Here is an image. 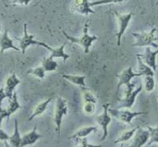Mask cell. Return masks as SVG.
Masks as SVG:
<instances>
[{
  "mask_svg": "<svg viewBox=\"0 0 158 147\" xmlns=\"http://www.w3.org/2000/svg\"><path fill=\"white\" fill-rule=\"evenodd\" d=\"M89 21L85 23L84 27H83V33L79 38L74 37V36H71L63 30L62 31V34L65 36L68 40H69L71 43L77 44V45H81L84 49V53L88 54L89 53L90 51V47L92 46V43L98 39V37L96 36H91L89 34Z\"/></svg>",
  "mask_w": 158,
  "mask_h": 147,
  "instance_id": "obj_1",
  "label": "cell"
},
{
  "mask_svg": "<svg viewBox=\"0 0 158 147\" xmlns=\"http://www.w3.org/2000/svg\"><path fill=\"white\" fill-rule=\"evenodd\" d=\"M156 31V28L152 29L149 32H143L140 33H133L136 42L132 45L133 47H147L152 46L153 48H158L156 42H158V37L155 36Z\"/></svg>",
  "mask_w": 158,
  "mask_h": 147,
  "instance_id": "obj_2",
  "label": "cell"
},
{
  "mask_svg": "<svg viewBox=\"0 0 158 147\" xmlns=\"http://www.w3.org/2000/svg\"><path fill=\"white\" fill-rule=\"evenodd\" d=\"M135 86H136L134 83H130L126 86L127 89L124 93V97L123 99H118V102L120 103V106H118V109H130L133 107L136 96L143 89L142 86H139L136 88Z\"/></svg>",
  "mask_w": 158,
  "mask_h": 147,
  "instance_id": "obj_3",
  "label": "cell"
},
{
  "mask_svg": "<svg viewBox=\"0 0 158 147\" xmlns=\"http://www.w3.org/2000/svg\"><path fill=\"white\" fill-rule=\"evenodd\" d=\"M68 113V105L66 100L58 96L56 101L55 110L54 113V122L55 125V131L57 133L58 136H60V126H61L62 119L64 116Z\"/></svg>",
  "mask_w": 158,
  "mask_h": 147,
  "instance_id": "obj_4",
  "label": "cell"
},
{
  "mask_svg": "<svg viewBox=\"0 0 158 147\" xmlns=\"http://www.w3.org/2000/svg\"><path fill=\"white\" fill-rule=\"evenodd\" d=\"M109 113L111 116H113L115 119L126 124L131 123L132 120L136 116L147 114L146 112L130 111V110H118V109H111L110 107L109 108Z\"/></svg>",
  "mask_w": 158,
  "mask_h": 147,
  "instance_id": "obj_5",
  "label": "cell"
},
{
  "mask_svg": "<svg viewBox=\"0 0 158 147\" xmlns=\"http://www.w3.org/2000/svg\"><path fill=\"white\" fill-rule=\"evenodd\" d=\"M115 18L118 21V32L116 33V39H117V45L118 46H120L122 38L131 21L132 18L133 16V13H130L127 14H121L118 12H114Z\"/></svg>",
  "mask_w": 158,
  "mask_h": 147,
  "instance_id": "obj_6",
  "label": "cell"
},
{
  "mask_svg": "<svg viewBox=\"0 0 158 147\" xmlns=\"http://www.w3.org/2000/svg\"><path fill=\"white\" fill-rule=\"evenodd\" d=\"M109 104L106 103L102 106L103 112L102 114L98 115L96 118V122L102 128L103 130V135L102 137L101 141L105 140L106 139L108 136V126L110 124L111 121H112V116L109 113Z\"/></svg>",
  "mask_w": 158,
  "mask_h": 147,
  "instance_id": "obj_7",
  "label": "cell"
},
{
  "mask_svg": "<svg viewBox=\"0 0 158 147\" xmlns=\"http://www.w3.org/2000/svg\"><path fill=\"white\" fill-rule=\"evenodd\" d=\"M16 40L19 41V48L23 54H25L26 50L29 46L33 45H39V41L34 39V35L29 34L27 32V24H23V36L21 38H15Z\"/></svg>",
  "mask_w": 158,
  "mask_h": 147,
  "instance_id": "obj_8",
  "label": "cell"
},
{
  "mask_svg": "<svg viewBox=\"0 0 158 147\" xmlns=\"http://www.w3.org/2000/svg\"><path fill=\"white\" fill-rule=\"evenodd\" d=\"M158 55V48L156 50L153 51L150 46L146 47L145 52L143 54H137V56H139L143 60L145 64L150 66L154 72L156 71V56Z\"/></svg>",
  "mask_w": 158,
  "mask_h": 147,
  "instance_id": "obj_9",
  "label": "cell"
},
{
  "mask_svg": "<svg viewBox=\"0 0 158 147\" xmlns=\"http://www.w3.org/2000/svg\"><path fill=\"white\" fill-rule=\"evenodd\" d=\"M115 76L118 78V84H117V92H118L121 86H127V85L131 83L132 79L134 78V77L140 76V75L139 73H136V72H133L132 66H130V67L124 69L121 73L116 74Z\"/></svg>",
  "mask_w": 158,
  "mask_h": 147,
  "instance_id": "obj_10",
  "label": "cell"
},
{
  "mask_svg": "<svg viewBox=\"0 0 158 147\" xmlns=\"http://www.w3.org/2000/svg\"><path fill=\"white\" fill-rule=\"evenodd\" d=\"M71 11L86 16L95 13V11L92 10L89 0H74L71 4Z\"/></svg>",
  "mask_w": 158,
  "mask_h": 147,
  "instance_id": "obj_11",
  "label": "cell"
},
{
  "mask_svg": "<svg viewBox=\"0 0 158 147\" xmlns=\"http://www.w3.org/2000/svg\"><path fill=\"white\" fill-rule=\"evenodd\" d=\"M149 139H150L149 130H143L139 127L133 136V139L130 147H143L148 143Z\"/></svg>",
  "mask_w": 158,
  "mask_h": 147,
  "instance_id": "obj_12",
  "label": "cell"
},
{
  "mask_svg": "<svg viewBox=\"0 0 158 147\" xmlns=\"http://www.w3.org/2000/svg\"><path fill=\"white\" fill-rule=\"evenodd\" d=\"M40 46H43L44 48H47L48 51L51 52V55L50 56H51L52 58H61L63 59L64 62H66L68 59L70 58V56L68 54L65 53L64 52V47L66 45V43H64L63 45H61L60 46L57 47V48H53V47L50 46L48 44L45 43V42H39V45Z\"/></svg>",
  "mask_w": 158,
  "mask_h": 147,
  "instance_id": "obj_13",
  "label": "cell"
},
{
  "mask_svg": "<svg viewBox=\"0 0 158 147\" xmlns=\"http://www.w3.org/2000/svg\"><path fill=\"white\" fill-rule=\"evenodd\" d=\"M19 84H20V80H19V79L16 76L15 72L12 73L11 75L6 79L5 87H4V90H5V93L8 99L12 98L13 93H14L15 88H16Z\"/></svg>",
  "mask_w": 158,
  "mask_h": 147,
  "instance_id": "obj_14",
  "label": "cell"
},
{
  "mask_svg": "<svg viewBox=\"0 0 158 147\" xmlns=\"http://www.w3.org/2000/svg\"><path fill=\"white\" fill-rule=\"evenodd\" d=\"M14 49L15 51H20V48L16 47L13 43V41L9 36L8 30H5L2 35L0 36V52L3 53L7 49Z\"/></svg>",
  "mask_w": 158,
  "mask_h": 147,
  "instance_id": "obj_15",
  "label": "cell"
},
{
  "mask_svg": "<svg viewBox=\"0 0 158 147\" xmlns=\"http://www.w3.org/2000/svg\"><path fill=\"white\" fill-rule=\"evenodd\" d=\"M42 137H43V136L37 133V132H36V126H34L32 131L22 136L20 147H26L27 145H33L34 143H36V142H37L38 139Z\"/></svg>",
  "mask_w": 158,
  "mask_h": 147,
  "instance_id": "obj_16",
  "label": "cell"
},
{
  "mask_svg": "<svg viewBox=\"0 0 158 147\" xmlns=\"http://www.w3.org/2000/svg\"><path fill=\"white\" fill-rule=\"evenodd\" d=\"M21 140H22V136L19 130V124H18L17 119H15L14 120V132L13 135L10 136L9 139V143L13 147H20Z\"/></svg>",
  "mask_w": 158,
  "mask_h": 147,
  "instance_id": "obj_17",
  "label": "cell"
},
{
  "mask_svg": "<svg viewBox=\"0 0 158 147\" xmlns=\"http://www.w3.org/2000/svg\"><path fill=\"white\" fill-rule=\"evenodd\" d=\"M62 77L65 80L68 81L72 84L78 86L80 87H86L85 84V75H68V74H63Z\"/></svg>",
  "mask_w": 158,
  "mask_h": 147,
  "instance_id": "obj_18",
  "label": "cell"
},
{
  "mask_svg": "<svg viewBox=\"0 0 158 147\" xmlns=\"http://www.w3.org/2000/svg\"><path fill=\"white\" fill-rule=\"evenodd\" d=\"M51 100H52L51 98H48V99H46V100L43 101V102L40 103L39 104H37V106L34 108V110H33V113H32L30 117L28 119V120L29 121L33 120L35 117H37V116L43 114V113L46 111L47 108H48V105H49L50 103L51 102Z\"/></svg>",
  "mask_w": 158,
  "mask_h": 147,
  "instance_id": "obj_19",
  "label": "cell"
},
{
  "mask_svg": "<svg viewBox=\"0 0 158 147\" xmlns=\"http://www.w3.org/2000/svg\"><path fill=\"white\" fill-rule=\"evenodd\" d=\"M97 130V127L95 126H85L82 128L79 129L78 130L75 132L72 136L69 137V139H77L81 138H86L91 133H94Z\"/></svg>",
  "mask_w": 158,
  "mask_h": 147,
  "instance_id": "obj_20",
  "label": "cell"
},
{
  "mask_svg": "<svg viewBox=\"0 0 158 147\" xmlns=\"http://www.w3.org/2000/svg\"><path fill=\"white\" fill-rule=\"evenodd\" d=\"M138 61V72L140 76H147V75H151V76H154L155 72L150 67L147 66V64L143 62V60L139 58V56H136Z\"/></svg>",
  "mask_w": 158,
  "mask_h": 147,
  "instance_id": "obj_21",
  "label": "cell"
},
{
  "mask_svg": "<svg viewBox=\"0 0 158 147\" xmlns=\"http://www.w3.org/2000/svg\"><path fill=\"white\" fill-rule=\"evenodd\" d=\"M20 108L21 106L20 104L19 103L17 99V94H16V92H14L12 98L9 99V105L6 108L9 116H10L11 115H13V113H16V112Z\"/></svg>",
  "mask_w": 158,
  "mask_h": 147,
  "instance_id": "obj_22",
  "label": "cell"
},
{
  "mask_svg": "<svg viewBox=\"0 0 158 147\" xmlns=\"http://www.w3.org/2000/svg\"><path fill=\"white\" fill-rule=\"evenodd\" d=\"M41 66L44 69L46 72H53L57 69V62L54 61V58L51 56L44 57L41 62Z\"/></svg>",
  "mask_w": 158,
  "mask_h": 147,
  "instance_id": "obj_23",
  "label": "cell"
},
{
  "mask_svg": "<svg viewBox=\"0 0 158 147\" xmlns=\"http://www.w3.org/2000/svg\"><path fill=\"white\" fill-rule=\"evenodd\" d=\"M80 88H81V95H82V99L84 103H96V96L94 95V93L90 89H88L87 87Z\"/></svg>",
  "mask_w": 158,
  "mask_h": 147,
  "instance_id": "obj_24",
  "label": "cell"
},
{
  "mask_svg": "<svg viewBox=\"0 0 158 147\" xmlns=\"http://www.w3.org/2000/svg\"><path fill=\"white\" fill-rule=\"evenodd\" d=\"M138 128H139V126L135 127V128L132 129V130H127V131L123 133L118 139H115L114 143L116 144V143H119V142L123 143V142H127V141H129L130 139H132V138L133 137V136H134L135 133H136V130H137Z\"/></svg>",
  "mask_w": 158,
  "mask_h": 147,
  "instance_id": "obj_25",
  "label": "cell"
},
{
  "mask_svg": "<svg viewBox=\"0 0 158 147\" xmlns=\"http://www.w3.org/2000/svg\"><path fill=\"white\" fill-rule=\"evenodd\" d=\"M150 132V139L147 145H150L153 143H158V125L156 127H147Z\"/></svg>",
  "mask_w": 158,
  "mask_h": 147,
  "instance_id": "obj_26",
  "label": "cell"
},
{
  "mask_svg": "<svg viewBox=\"0 0 158 147\" xmlns=\"http://www.w3.org/2000/svg\"><path fill=\"white\" fill-rule=\"evenodd\" d=\"M45 72H46V71L42 66H38V67L30 69L27 71V74H30V75H33L38 79H44Z\"/></svg>",
  "mask_w": 158,
  "mask_h": 147,
  "instance_id": "obj_27",
  "label": "cell"
},
{
  "mask_svg": "<svg viewBox=\"0 0 158 147\" xmlns=\"http://www.w3.org/2000/svg\"><path fill=\"white\" fill-rule=\"evenodd\" d=\"M144 88L147 92H151L155 89V80L153 76L147 75L144 77Z\"/></svg>",
  "mask_w": 158,
  "mask_h": 147,
  "instance_id": "obj_28",
  "label": "cell"
},
{
  "mask_svg": "<svg viewBox=\"0 0 158 147\" xmlns=\"http://www.w3.org/2000/svg\"><path fill=\"white\" fill-rule=\"evenodd\" d=\"M96 110V103H84L83 112L87 116H92Z\"/></svg>",
  "mask_w": 158,
  "mask_h": 147,
  "instance_id": "obj_29",
  "label": "cell"
},
{
  "mask_svg": "<svg viewBox=\"0 0 158 147\" xmlns=\"http://www.w3.org/2000/svg\"><path fill=\"white\" fill-rule=\"evenodd\" d=\"M126 0H96L94 2H90V6H100V5H106V4H111V3H121V2H124Z\"/></svg>",
  "mask_w": 158,
  "mask_h": 147,
  "instance_id": "obj_30",
  "label": "cell"
},
{
  "mask_svg": "<svg viewBox=\"0 0 158 147\" xmlns=\"http://www.w3.org/2000/svg\"><path fill=\"white\" fill-rule=\"evenodd\" d=\"M79 144L78 147H102V145H93L88 142L87 138H81L76 139Z\"/></svg>",
  "mask_w": 158,
  "mask_h": 147,
  "instance_id": "obj_31",
  "label": "cell"
},
{
  "mask_svg": "<svg viewBox=\"0 0 158 147\" xmlns=\"http://www.w3.org/2000/svg\"><path fill=\"white\" fill-rule=\"evenodd\" d=\"M5 118H7L9 119L10 116H9L8 113H7L6 109H2V107H0V126L2 125V122Z\"/></svg>",
  "mask_w": 158,
  "mask_h": 147,
  "instance_id": "obj_32",
  "label": "cell"
},
{
  "mask_svg": "<svg viewBox=\"0 0 158 147\" xmlns=\"http://www.w3.org/2000/svg\"><path fill=\"white\" fill-rule=\"evenodd\" d=\"M32 0H13V5H24L27 6Z\"/></svg>",
  "mask_w": 158,
  "mask_h": 147,
  "instance_id": "obj_33",
  "label": "cell"
},
{
  "mask_svg": "<svg viewBox=\"0 0 158 147\" xmlns=\"http://www.w3.org/2000/svg\"><path fill=\"white\" fill-rule=\"evenodd\" d=\"M10 139V136L4 131L3 130L0 128V141H8Z\"/></svg>",
  "mask_w": 158,
  "mask_h": 147,
  "instance_id": "obj_34",
  "label": "cell"
},
{
  "mask_svg": "<svg viewBox=\"0 0 158 147\" xmlns=\"http://www.w3.org/2000/svg\"><path fill=\"white\" fill-rule=\"evenodd\" d=\"M5 98H7V97H6V93H5L4 88L2 87L0 89V107H2V103Z\"/></svg>",
  "mask_w": 158,
  "mask_h": 147,
  "instance_id": "obj_35",
  "label": "cell"
},
{
  "mask_svg": "<svg viewBox=\"0 0 158 147\" xmlns=\"http://www.w3.org/2000/svg\"><path fill=\"white\" fill-rule=\"evenodd\" d=\"M4 145H5V147H13V146H11V145H10V144L7 141H5V142H4Z\"/></svg>",
  "mask_w": 158,
  "mask_h": 147,
  "instance_id": "obj_36",
  "label": "cell"
},
{
  "mask_svg": "<svg viewBox=\"0 0 158 147\" xmlns=\"http://www.w3.org/2000/svg\"><path fill=\"white\" fill-rule=\"evenodd\" d=\"M119 147H123V144L121 143V144H120V145H119Z\"/></svg>",
  "mask_w": 158,
  "mask_h": 147,
  "instance_id": "obj_37",
  "label": "cell"
},
{
  "mask_svg": "<svg viewBox=\"0 0 158 147\" xmlns=\"http://www.w3.org/2000/svg\"><path fill=\"white\" fill-rule=\"evenodd\" d=\"M0 30H1V22H0Z\"/></svg>",
  "mask_w": 158,
  "mask_h": 147,
  "instance_id": "obj_38",
  "label": "cell"
},
{
  "mask_svg": "<svg viewBox=\"0 0 158 147\" xmlns=\"http://www.w3.org/2000/svg\"><path fill=\"white\" fill-rule=\"evenodd\" d=\"M156 5H158V2H156Z\"/></svg>",
  "mask_w": 158,
  "mask_h": 147,
  "instance_id": "obj_39",
  "label": "cell"
}]
</instances>
